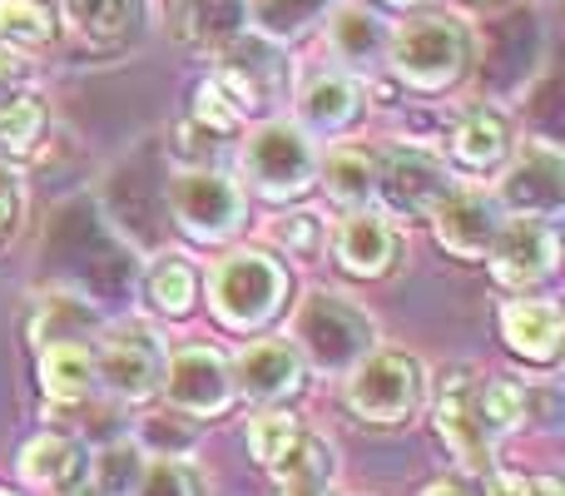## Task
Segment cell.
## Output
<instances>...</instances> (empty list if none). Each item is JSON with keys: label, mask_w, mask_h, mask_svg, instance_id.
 Segmentation results:
<instances>
[{"label": "cell", "mask_w": 565, "mask_h": 496, "mask_svg": "<svg viewBox=\"0 0 565 496\" xmlns=\"http://www.w3.org/2000/svg\"><path fill=\"white\" fill-rule=\"evenodd\" d=\"M292 348L302 362H312L328 378H348L372 348H377V328H372L367 308L328 288H312L292 313Z\"/></svg>", "instance_id": "6da1fadb"}, {"label": "cell", "mask_w": 565, "mask_h": 496, "mask_svg": "<svg viewBox=\"0 0 565 496\" xmlns=\"http://www.w3.org/2000/svg\"><path fill=\"white\" fill-rule=\"evenodd\" d=\"M20 209H25V199H20L15 175L0 169V244H10V234L20 229Z\"/></svg>", "instance_id": "74e56055"}, {"label": "cell", "mask_w": 565, "mask_h": 496, "mask_svg": "<svg viewBox=\"0 0 565 496\" xmlns=\"http://www.w3.org/2000/svg\"><path fill=\"white\" fill-rule=\"evenodd\" d=\"M55 496H99V492H95V482L89 477H79V482H70V487H60Z\"/></svg>", "instance_id": "60d3db41"}, {"label": "cell", "mask_w": 565, "mask_h": 496, "mask_svg": "<svg viewBox=\"0 0 565 496\" xmlns=\"http://www.w3.org/2000/svg\"><path fill=\"white\" fill-rule=\"evenodd\" d=\"M318 175H322V189L342 209H367L377 199V159L362 155V149H332Z\"/></svg>", "instance_id": "484cf974"}, {"label": "cell", "mask_w": 565, "mask_h": 496, "mask_svg": "<svg viewBox=\"0 0 565 496\" xmlns=\"http://www.w3.org/2000/svg\"><path fill=\"white\" fill-rule=\"evenodd\" d=\"M135 496H194V482L174 457H149Z\"/></svg>", "instance_id": "d590c367"}, {"label": "cell", "mask_w": 565, "mask_h": 496, "mask_svg": "<svg viewBox=\"0 0 565 496\" xmlns=\"http://www.w3.org/2000/svg\"><path fill=\"white\" fill-rule=\"evenodd\" d=\"M427 496H471V492L457 487V482H437V487H427Z\"/></svg>", "instance_id": "b9f144b4"}, {"label": "cell", "mask_w": 565, "mask_h": 496, "mask_svg": "<svg viewBox=\"0 0 565 496\" xmlns=\"http://www.w3.org/2000/svg\"><path fill=\"white\" fill-rule=\"evenodd\" d=\"M282 293H288V273L278 268L268 253H228L218 258V268L209 273V303H214L218 323L234 333H254L282 308Z\"/></svg>", "instance_id": "277c9868"}, {"label": "cell", "mask_w": 565, "mask_h": 496, "mask_svg": "<svg viewBox=\"0 0 565 496\" xmlns=\"http://www.w3.org/2000/svg\"><path fill=\"white\" fill-rule=\"evenodd\" d=\"M145 288H149V303H154L159 313H169V318H184V313L194 308V298H199V273L189 268L179 253H164V258L149 268Z\"/></svg>", "instance_id": "83f0119b"}, {"label": "cell", "mask_w": 565, "mask_h": 496, "mask_svg": "<svg viewBox=\"0 0 565 496\" xmlns=\"http://www.w3.org/2000/svg\"><path fill=\"white\" fill-rule=\"evenodd\" d=\"M328 45L348 70L372 75V70L387 65L392 30H387V20H382L377 10H367L362 0H338V6L328 10Z\"/></svg>", "instance_id": "2e32d148"}, {"label": "cell", "mask_w": 565, "mask_h": 496, "mask_svg": "<svg viewBox=\"0 0 565 496\" xmlns=\"http://www.w3.org/2000/svg\"><path fill=\"white\" fill-rule=\"evenodd\" d=\"M25 80H30L25 60L10 55V50H0V105H10L15 95H25Z\"/></svg>", "instance_id": "f35d334b"}, {"label": "cell", "mask_w": 565, "mask_h": 496, "mask_svg": "<svg viewBox=\"0 0 565 496\" xmlns=\"http://www.w3.org/2000/svg\"><path fill=\"white\" fill-rule=\"evenodd\" d=\"M99 358V388H109L119 402H145L159 392L164 378V342L149 328H125L105 342Z\"/></svg>", "instance_id": "5bb4252c"}, {"label": "cell", "mask_w": 565, "mask_h": 496, "mask_svg": "<svg viewBox=\"0 0 565 496\" xmlns=\"http://www.w3.org/2000/svg\"><path fill=\"white\" fill-rule=\"evenodd\" d=\"M60 15L85 45H129L145 30V0H60Z\"/></svg>", "instance_id": "d6986e66"}, {"label": "cell", "mask_w": 565, "mask_h": 496, "mask_svg": "<svg viewBox=\"0 0 565 496\" xmlns=\"http://www.w3.org/2000/svg\"><path fill=\"white\" fill-rule=\"evenodd\" d=\"M174 25L189 45L199 50H218L244 30V0H179L174 6Z\"/></svg>", "instance_id": "cb8c5ba5"}, {"label": "cell", "mask_w": 565, "mask_h": 496, "mask_svg": "<svg viewBox=\"0 0 565 496\" xmlns=\"http://www.w3.org/2000/svg\"><path fill=\"white\" fill-rule=\"evenodd\" d=\"M477 418L487 437H507V432L526 428L531 418V392L516 378H477Z\"/></svg>", "instance_id": "4316f807"}, {"label": "cell", "mask_w": 565, "mask_h": 496, "mask_svg": "<svg viewBox=\"0 0 565 496\" xmlns=\"http://www.w3.org/2000/svg\"><path fill=\"white\" fill-rule=\"evenodd\" d=\"M234 392L254 402H282L302 388V358L292 342L282 338H264V342H248L234 362Z\"/></svg>", "instance_id": "9a60e30c"}, {"label": "cell", "mask_w": 565, "mask_h": 496, "mask_svg": "<svg viewBox=\"0 0 565 496\" xmlns=\"http://www.w3.org/2000/svg\"><path fill=\"white\" fill-rule=\"evenodd\" d=\"M85 323H95V308H85L79 298L55 293V298L40 303L35 333H40V342H79V328H85Z\"/></svg>", "instance_id": "d6a6232c"}, {"label": "cell", "mask_w": 565, "mask_h": 496, "mask_svg": "<svg viewBox=\"0 0 565 496\" xmlns=\"http://www.w3.org/2000/svg\"><path fill=\"white\" fill-rule=\"evenodd\" d=\"M145 447L139 442H109L95 462L85 467V477L95 482L99 496H135L139 477H145Z\"/></svg>", "instance_id": "f1b7e54d"}, {"label": "cell", "mask_w": 565, "mask_h": 496, "mask_svg": "<svg viewBox=\"0 0 565 496\" xmlns=\"http://www.w3.org/2000/svg\"><path fill=\"white\" fill-rule=\"evenodd\" d=\"M282 496H338L332 482H282Z\"/></svg>", "instance_id": "ab89813d"}, {"label": "cell", "mask_w": 565, "mask_h": 496, "mask_svg": "<svg viewBox=\"0 0 565 496\" xmlns=\"http://www.w3.org/2000/svg\"><path fill=\"white\" fill-rule=\"evenodd\" d=\"M0 496H6V492H0Z\"/></svg>", "instance_id": "ee69618b"}, {"label": "cell", "mask_w": 565, "mask_h": 496, "mask_svg": "<svg viewBox=\"0 0 565 496\" xmlns=\"http://www.w3.org/2000/svg\"><path fill=\"white\" fill-rule=\"evenodd\" d=\"M431 229H437V244L451 253V258H487L491 244H497V229H501V204L497 194H481V189H451L437 209H431Z\"/></svg>", "instance_id": "4fadbf2b"}, {"label": "cell", "mask_w": 565, "mask_h": 496, "mask_svg": "<svg viewBox=\"0 0 565 496\" xmlns=\"http://www.w3.org/2000/svg\"><path fill=\"white\" fill-rule=\"evenodd\" d=\"M451 155L467 169H497L511 155V129L497 109H471L457 129H451Z\"/></svg>", "instance_id": "d4e9b609"}, {"label": "cell", "mask_w": 565, "mask_h": 496, "mask_svg": "<svg viewBox=\"0 0 565 496\" xmlns=\"http://www.w3.org/2000/svg\"><path fill=\"white\" fill-rule=\"evenodd\" d=\"M159 388H164L169 408L184 412V418H218V412H228V402H234V368H228L224 352L194 342V348L164 358Z\"/></svg>", "instance_id": "ba28073f"}, {"label": "cell", "mask_w": 565, "mask_h": 496, "mask_svg": "<svg viewBox=\"0 0 565 496\" xmlns=\"http://www.w3.org/2000/svg\"><path fill=\"white\" fill-rule=\"evenodd\" d=\"M491 273H497L507 288L526 293L536 283H546L556 273V234H551L546 219H501L497 244H491Z\"/></svg>", "instance_id": "7c38bea8"}, {"label": "cell", "mask_w": 565, "mask_h": 496, "mask_svg": "<svg viewBox=\"0 0 565 496\" xmlns=\"http://www.w3.org/2000/svg\"><path fill=\"white\" fill-rule=\"evenodd\" d=\"M467 60H471V40H467V30H461V20H451V15L407 20L402 30H392L387 65H392V75L412 89L457 85Z\"/></svg>", "instance_id": "3957f363"}, {"label": "cell", "mask_w": 565, "mask_h": 496, "mask_svg": "<svg viewBox=\"0 0 565 496\" xmlns=\"http://www.w3.org/2000/svg\"><path fill=\"white\" fill-rule=\"evenodd\" d=\"M392 6H417V0H392Z\"/></svg>", "instance_id": "7bdbcfd3"}, {"label": "cell", "mask_w": 565, "mask_h": 496, "mask_svg": "<svg viewBox=\"0 0 565 496\" xmlns=\"http://www.w3.org/2000/svg\"><path fill=\"white\" fill-rule=\"evenodd\" d=\"M348 408L372 428H397V422L417 418V408L427 402V368L422 358L397 348H372L358 368L348 372Z\"/></svg>", "instance_id": "7a4b0ae2"}, {"label": "cell", "mask_w": 565, "mask_h": 496, "mask_svg": "<svg viewBox=\"0 0 565 496\" xmlns=\"http://www.w3.org/2000/svg\"><path fill=\"white\" fill-rule=\"evenodd\" d=\"M20 477H25L30 487L55 496L60 487L85 477V452H79V442L65 437V432H45V437H35L20 452Z\"/></svg>", "instance_id": "7402d4cb"}, {"label": "cell", "mask_w": 565, "mask_h": 496, "mask_svg": "<svg viewBox=\"0 0 565 496\" xmlns=\"http://www.w3.org/2000/svg\"><path fill=\"white\" fill-rule=\"evenodd\" d=\"M298 437H302V422L292 412H264V418L248 422V452H254L258 467H278Z\"/></svg>", "instance_id": "1f68e13d"}, {"label": "cell", "mask_w": 565, "mask_h": 496, "mask_svg": "<svg viewBox=\"0 0 565 496\" xmlns=\"http://www.w3.org/2000/svg\"><path fill=\"white\" fill-rule=\"evenodd\" d=\"M437 437L451 447V457L461 462L467 472H491V447L497 442L487 437L477 418V372L451 368L437 388Z\"/></svg>", "instance_id": "8fae6325"}, {"label": "cell", "mask_w": 565, "mask_h": 496, "mask_svg": "<svg viewBox=\"0 0 565 496\" xmlns=\"http://www.w3.org/2000/svg\"><path fill=\"white\" fill-rule=\"evenodd\" d=\"M332 253L358 278H382L392 268V258H397V229L377 209H352L338 224V234H332Z\"/></svg>", "instance_id": "e0dca14e"}, {"label": "cell", "mask_w": 565, "mask_h": 496, "mask_svg": "<svg viewBox=\"0 0 565 496\" xmlns=\"http://www.w3.org/2000/svg\"><path fill=\"white\" fill-rule=\"evenodd\" d=\"M338 0H244V20L254 25V35L288 45V40L308 35Z\"/></svg>", "instance_id": "603a6c76"}, {"label": "cell", "mask_w": 565, "mask_h": 496, "mask_svg": "<svg viewBox=\"0 0 565 496\" xmlns=\"http://www.w3.org/2000/svg\"><path fill=\"white\" fill-rule=\"evenodd\" d=\"M45 99L40 95H15L10 105H0V155L20 159L35 149V139L45 135Z\"/></svg>", "instance_id": "4dcf8cb0"}, {"label": "cell", "mask_w": 565, "mask_h": 496, "mask_svg": "<svg viewBox=\"0 0 565 496\" xmlns=\"http://www.w3.org/2000/svg\"><path fill=\"white\" fill-rule=\"evenodd\" d=\"M288 75V50L254 35V30H238L228 45H218L214 85L234 105V115H268L274 105H282Z\"/></svg>", "instance_id": "5b68a950"}, {"label": "cell", "mask_w": 565, "mask_h": 496, "mask_svg": "<svg viewBox=\"0 0 565 496\" xmlns=\"http://www.w3.org/2000/svg\"><path fill=\"white\" fill-rule=\"evenodd\" d=\"M332 467H338V457H332L328 442L302 432V437L292 442L288 457L278 462V477L282 482H332Z\"/></svg>", "instance_id": "836d02e7"}, {"label": "cell", "mask_w": 565, "mask_h": 496, "mask_svg": "<svg viewBox=\"0 0 565 496\" xmlns=\"http://www.w3.org/2000/svg\"><path fill=\"white\" fill-rule=\"evenodd\" d=\"M244 179L264 199H298L318 179V149L288 119H268L244 145Z\"/></svg>", "instance_id": "8992f818"}, {"label": "cell", "mask_w": 565, "mask_h": 496, "mask_svg": "<svg viewBox=\"0 0 565 496\" xmlns=\"http://www.w3.org/2000/svg\"><path fill=\"white\" fill-rule=\"evenodd\" d=\"M501 338L526 362H556L561 338H565V318L556 303H546V298H511L507 308H501Z\"/></svg>", "instance_id": "ac0fdd59"}, {"label": "cell", "mask_w": 565, "mask_h": 496, "mask_svg": "<svg viewBox=\"0 0 565 496\" xmlns=\"http://www.w3.org/2000/svg\"><path fill=\"white\" fill-rule=\"evenodd\" d=\"M274 239L288 253H298V258H312V253L322 249V219L308 214V209H298V214H282L274 224Z\"/></svg>", "instance_id": "e575fe53"}, {"label": "cell", "mask_w": 565, "mask_h": 496, "mask_svg": "<svg viewBox=\"0 0 565 496\" xmlns=\"http://www.w3.org/2000/svg\"><path fill=\"white\" fill-rule=\"evenodd\" d=\"M55 35V20L40 0H0V50L20 55V50H40Z\"/></svg>", "instance_id": "f546056e"}, {"label": "cell", "mask_w": 565, "mask_h": 496, "mask_svg": "<svg viewBox=\"0 0 565 496\" xmlns=\"http://www.w3.org/2000/svg\"><path fill=\"white\" fill-rule=\"evenodd\" d=\"M358 85L348 75H318L298 99V129L302 135H338L358 119Z\"/></svg>", "instance_id": "44dd1931"}, {"label": "cell", "mask_w": 565, "mask_h": 496, "mask_svg": "<svg viewBox=\"0 0 565 496\" xmlns=\"http://www.w3.org/2000/svg\"><path fill=\"white\" fill-rule=\"evenodd\" d=\"M194 119L209 129V135H234V129H238L234 105L218 95L214 80H204V85H199V95H194Z\"/></svg>", "instance_id": "8d00e7d4"}, {"label": "cell", "mask_w": 565, "mask_h": 496, "mask_svg": "<svg viewBox=\"0 0 565 496\" xmlns=\"http://www.w3.org/2000/svg\"><path fill=\"white\" fill-rule=\"evenodd\" d=\"M501 214L511 219H551L565 204V159L556 145L546 139H531L516 155V165L507 169L497 189Z\"/></svg>", "instance_id": "9c48e42d"}, {"label": "cell", "mask_w": 565, "mask_h": 496, "mask_svg": "<svg viewBox=\"0 0 565 496\" xmlns=\"http://www.w3.org/2000/svg\"><path fill=\"white\" fill-rule=\"evenodd\" d=\"M451 169L441 165L437 155L417 145H397L387 159L377 165V194L387 199L392 214H412V219H427L441 199L451 194Z\"/></svg>", "instance_id": "30bf717a"}, {"label": "cell", "mask_w": 565, "mask_h": 496, "mask_svg": "<svg viewBox=\"0 0 565 496\" xmlns=\"http://www.w3.org/2000/svg\"><path fill=\"white\" fill-rule=\"evenodd\" d=\"M40 388L55 402H85L99 388V358L85 342H45L40 352Z\"/></svg>", "instance_id": "ffe728a7"}, {"label": "cell", "mask_w": 565, "mask_h": 496, "mask_svg": "<svg viewBox=\"0 0 565 496\" xmlns=\"http://www.w3.org/2000/svg\"><path fill=\"white\" fill-rule=\"evenodd\" d=\"M169 209H174L179 229L199 244H218V239L238 234L244 224V189L218 169H184L169 184Z\"/></svg>", "instance_id": "52a82bcc"}]
</instances>
